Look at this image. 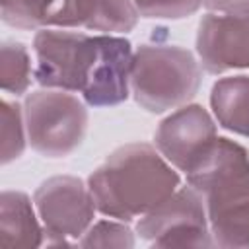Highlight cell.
Segmentation results:
<instances>
[{
  "label": "cell",
  "instance_id": "1",
  "mask_svg": "<svg viewBox=\"0 0 249 249\" xmlns=\"http://www.w3.org/2000/svg\"><path fill=\"white\" fill-rule=\"evenodd\" d=\"M179 185L177 169L148 142L119 146L88 177L97 212L121 222L148 214Z\"/></svg>",
  "mask_w": 249,
  "mask_h": 249
},
{
  "label": "cell",
  "instance_id": "2",
  "mask_svg": "<svg viewBox=\"0 0 249 249\" xmlns=\"http://www.w3.org/2000/svg\"><path fill=\"white\" fill-rule=\"evenodd\" d=\"M187 183L202 196L214 243L249 247V152L218 136L187 173Z\"/></svg>",
  "mask_w": 249,
  "mask_h": 249
},
{
  "label": "cell",
  "instance_id": "3",
  "mask_svg": "<svg viewBox=\"0 0 249 249\" xmlns=\"http://www.w3.org/2000/svg\"><path fill=\"white\" fill-rule=\"evenodd\" d=\"M202 82L200 60L179 45H140L132 56L130 95L148 113L187 105Z\"/></svg>",
  "mask_w": 249,
  "mask_h": 249
},
{
  "label": "cell",
  "instance_id": "4",
  "mask_svg": "<svg viewBox=\"0 0 249 249\" xmlns=\"http://www.w3.org/2000/svg\"><path fill=\"white\" fill-rule=\"evenodd\" d=\"M33 53L37 58L33 78L41 88L84 93L99 64L101 33L41 27L33 37Z\"/></svg>",
  "mask_w": 249,
  "mask_h": 249
},
{
  "label": "cell",
  "instance_id": "5",
  "mask_svg": "<svg viewBox=\"0 0 249 249\" xmlns=\"http://www.w3.org/2000/svg\"><path fill=\"white\" fill-rule=\"evenodd\" d=\"M88 103L62 89H37L25 95L23 115L29 146L45 158H66L88 132Z\"/></svg>",
  "mask_w": 249,
  "mask_h": 249
},
{
  "label": "cell",
  "instance_id": "6",
  "mask_svg": "<svg viewBox=\"0 0 249 249\" xmlns=\"http://www.w3.org/2000/svg\"><path fill=\"white\" fill-rule=\"evenodd\" d=\"M33 202L47 245H78L97 212L89 187L74 175L49 177L37 187Z\"/></svg>",
  "mask_w": 249,
  "mask_h": 249
},
{
  "label": "cell",
  "instance_id": "7",
  "mask_svg": "<svg viewBox=\"0 0 249 249\" xmlns=\"http://www.w3.org/2000/svg\"><path fill=\"white\" fill-rule=\"evenodd\" d=\"M140 239L154 247H214L202 196L189 185L179 187L136 222Z\"/></svg>",
  "mask_w": 249,
  "mask_h": 249
},
{
  "label": "cell",
  "instance_id": "8",
  "mask_svg": "<svg viewBox=\"0 0 249 249\" xmlns=\"http://www.w3.org/2000/svg\"><path fill=\"white\" fill-rule=\"evenodd\" d=\"M218 138L216 119L198 103L169 113L154 134V146L177 169L189 173Z\"/></svg>",
  "mask_w": 249,
  "mask_h": 249
},
{
  "label": "cell",
  "instance_id": "9",
  "mask_svg": "<svg viewBox=\"0 0 249 249\" xmlns=\"http://www.w3.org/2000/svg\"><path fill=\"white\" fill-rule=\"evenodd\" d=\"M195 45L200 66L208 74L249 68V16L208 12L198 21Z\"/></svg>",
  "mask_w": 249,
  "mask_h": 249
},
{
  "label": "cell",
  "instance_id": "10",
  "mask_svg": "<svg viewBox=\"0 0 249 249\" xmlns=\"http://www.w3.org/2000/svg\"><path fill=\"white\" fill-rule=\"evenodd\" d=\"M138 18L132 0H58L47 19V27L119 35L132 31Z\"/></svg>",
  "mask_w": 249,
  "mask_h": 249
},
{
  "label": "cell",
  "instance_id": "11",
  "mask_svg": "<svg viewBox=\"0 0 249 249\" xmlns=\"http://www.w3.org/2000/svg\"><path fill=\"white\" fill-rule=\"evenodd\" d=\"M132 45L121 35L101 33V56L93 80L82 93L84 101L91 107H115L130 95V70H132Z\"/></svg>",
  "mask_w": 249,
  "mask_h": 249
},
{
  "label": "cell",
  "instance_id": "12",
  "mask_svg": "<svg viewBox=\"0 0 249 249\" xmlns=\"http://www.w3.org/2000/svg\"><path fill=\"white\" fill-rule=\"evenodd\" d=\"M35 202L21 191L0 195V245L39 247L45 243V228L39 222Z\"/></svg>",
  "mask_w": 249,
  "mask_h": 249
},
{
  "label": "cell",
  "instance_id": "13",
  "mask_svg": "<svg viewBox=\"0 0 249 249\" xmlns=\"http://www.w3.org/2000/svg\"><path fill=\"white\" fill-rule=\"evenodd\" d=\"M210 109L222 128L249 138V76L216 80L210 89Z\"/></svg>",
  "mask_w": 249,
  "mask_h": 249
},
{
  "label": "cell",
  "instance_id": "14",
  "mask_svg": "<svg viewBox=\"0 0 249 249\" xmlns=\"http://www.w3.org/2000/svg\"><path fill=\"white\" fill-rule=\"evenodd\" d=\"M31 56L23 43L19 41H4L0 49V82L2 89L12 95L27 93L33 78Z\"/></svg>",
  "mask_w": 249,
  "mask_h": 249
},
{
  "label": "cell",
  "instance_id": "15",
  "mask_svg": "<svg viewBox=\"0 0 249 249\" xmlns=\"http://www.w3.org/2000/svg\"><path fill=\"white\" fill-rule=\"evenodd\" d=\"M27 126H25V115L23 105L18 101H2V152L0 161L2 165L12 163L18 160L25 146H27Z\"/></svg>",
  "mask_w": 249,
  "mask_h": 249
},
{
  "label": "cell",
  "instance_id": "16",
  "mask_svg": "<svg viewBox=\"0 0 249 249\" xmlns=\"http://www.w3.org/2000/svg\"><path fill=\"white\" fill-rule=\"evenodd\" d=\"M58 0H2V21L18 29L47 27Z\"/></svg>",
  "mask_w": 249,
  "mask_h": 249
},
{
  "label": "cell",
  "instance_id": "17",
  "mask_svg": "<svg viewBox=\"0 0 249 249\" xmlns=\"http://www.w3.org/2000/svg\"><path fill=\"white\" fill-rule=\"evenodd\" d=\"M134 231L121 220H99L93 222L88 231L78 239L80 247H134Z\"/></svg>",
  "mask_w": 249,
  "mask_h": 249
},
{
  "label": "cell",
  "instance_id": "18",
  "mask_svg": "<svg viewBox=\"0 0 249 249\" xmlns=\"http://www.w3.org/2000/svg\"><path fill=\"white\" fill-rule=\"evenodd\" d=\"M138 16L148 19H183L198 12L200 0H132Z\"/></svg>",
  "mask_w": 249,
  "mask_h": 249
},
{
  "label": "cell",
  "instance_id": "19",
  "mask_svg": "<svg viewBox=\"0 0 249 249\" xmlns=\"http://www.w3.org/2000/svg\"><path fill=\"white\" fill-rule=\"evenodd\" d=\"M210 14L249 16V0H200Z\"/></svg>",
  "mask_w": 249,
  "mask_h": 249
}]
</instances>
